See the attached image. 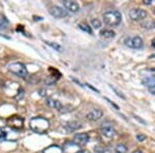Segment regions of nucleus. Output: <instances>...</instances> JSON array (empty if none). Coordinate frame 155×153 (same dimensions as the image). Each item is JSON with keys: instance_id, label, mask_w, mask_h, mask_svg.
<instances>
[{"instance_id": "1", "label": "nucleus", "mask_w": 155, "mask_h": 153, "mask_svg": "<svg viewBox=\"0 0 155 153\" xmlns=\"http://www.w3.org/2000/svg\"><path fill=\"white\" fill-rule=\"evenodd\" d=\"M50 127V122L44 117H34L30 120V128L37 134H45Z\"/></svg>"}, {"instance_id": "2", "label": "nucleus", "mask_w": 155, "mask_h": 153, "mask_svg": "<svg viewBox=\"0 0 155 153\" xmlns=\"http://www.w3.org/2000/svg\"><path fill=\"white\" fill-rule=\"evenodd\" d=\"M122 21V16L118 11H109L104 15V22L107 26H118Z\"/></svg>"}, {"instance_id": "3", "label": "nucleus", "mask_w": 155, "mask_h": 153, "mask_svg": "<svg viewBox=\"0 0 155 153\" xmlns=\"http://www.w3.org/2000/svg\"><path fill=\"white\" fill-rule=\"evenodd\" d=\"M8 71L14 74L15 76L22 78V79H26L28 77V69H27L26 65L22 62H14L8 65Z\"/></svg>"}, {"instance_id": "4", "label": "nucleus", "mask_w": 155, "mask_h": 153, "mask_svg": "<svg viewBox=\"0 0 155 153\" xmlns=\"http://www.w3.org/2000/svg\"><path fill=\"white\" fill-rule=\"evenodd\" d=\"M124 44H125V46L131 48V49H141L144 45V42L141 36H132L125 38Z\"/></svg>"}, {"instance_id": "5", "label": "nucleus", "mask_w": 155, "mask_h": 153, "mask_svg": "<svg viewBox=\"0 0 155 153\" xmlns=\"http://www.w3.org/2000/svg\"><path fill=\"white\" fill-rule=\"evenodd\" d=\"M128 16L132 21H141L147 18V12L142 8H132L129 12Z\"/></svg>"}, {"instance_id": "6", "label": "nucleus", "mask_w": 155, "mask_h": 153, "mask_svg": "<svg viewBox=\"0 0 155 153\" xmlns=\"http://www.w3.org/2000/svg\"><path fill=\"white\" fill-rule=\"evenodd\" d=\"M7 124L8 126L12 127V128H16V129H20L23 127L24 124V119L19 116H12L9 119H7Z\"/></svg>"}, {"instance_id": "7", "label": "nucleus", "mask_w": 155, "mask_h": 153, "mask_svg": "<svg viewBox=\"0 0 155 153\" xmlns=\"http://www.w3.org/2000/svg\"><path fill=\"white\" fill-rule=\"evenodd\" d=\"M50 14H51L54 18H57V19H61L67 16V12L60 6H52L51 8H50Z\"/></svg>"}, {"instance_id": "8", "label": "nucleus", "mask_w": 155, "mask_h": 153, "mask_svg": "<svg viewBox=\"0 0 155 153\" xmlns=\"http://www.w3.org/2000/svg\"><path fill=\"white\" fill-rule=\"evenodd\" d=\"M104 116V112L101 111V109H93L92 111H90L88 114L86 115L87 119L90 120V121H97L101 118Z\"/></svg>"}, {"instance_id": "9", "label": "nucleus", "mask_w": 155, "mask_h": 153, "mask_svg": "<svg viewBox=\"0 0 155 153\" xmlns=\"http://www.w3.org/2000/svg\"><path fill=\"white\" fill-rule=\"evenodd\" d=\"M62 3H63V6L65 7L67 11H69L71 12H78L80 9L79 3L76 1H71V0H64V1H62Z\"/></svg>"}, {"instance_id": "10", "label": "nucleus", "mask_w": 155, "mask_h": 153, "mask_svg": "<svg viewBox=\"0 0 155 153\" xmlns=\"http://www.w3.org/2000/svg\"><path fill=\"white\" fill-rule=\"evenodd\" d=\"M101 134L107 138H113L116 135V130L110 124H104L101 126Z\"/></svg>"}, {"instance_id": "11", "label": "nucleus", "mask_w": 155, "mask_h": 153, "mask_svg": "<svg viewBox=\"0 0 155 153\" xmlns=\"http://www.w3.org/2000/svg\"><path fill=\"white\" fill-rule=\"evenodd\" d=\"M89 141V135L86 132H82V134H77L74 137V143L77 145H84Z\"/></svg>"}, {"instance_id": "12", "label": "nucleus", "mask_w": 155, "mask_h": 153, "mask_svg": "<svg viewBox=\"0 0 155 153\" xmlns=\"http://www.w3.org/2000/svg\"><path fill=\"white\" fill-rule=\"evenodd\" d=\"M82 127V123L78 121H71V122H67V123L64 125V129L66 130L67 132H74L76 130L80 129Z\"/></svg>"}, {"instance_id": "13", "label": "nucleus", "mask_w": 155, "mask_h": 153, "mask_svg": "<svg viewBox=\"0 0 155 153\" xmlns=\"http://www.w3.org/2000/svg\"><path fill=\"white\" fill-rule=\"evenodd\" d=\"M47 105H48V107H50L51 109H55V110H58V111H61L62 108V104L59 101V100L57 99H54V98H48L47 99Z\"/></svg>"}, {"instance_id": "14", "label": "nucleus", "mask_w": 155, "mask_h": 153, "mask_svg": "<svg viewBox=\"0 0 155 153\" xmlns=\"http://www.w3.org/2000/svg\"><path fill=\"white\" fill-rule=\"evenodd\" d=\"M142 83H143L146 87H148V89L151 88V87H154L155 86V76H150V77L145 78V79H143Z\"/></svg>"}, {"instance_id": "15", "label": "nucleus", "mask_w": 155, "mask_h": 153, "mask_svg": "<svg viewBox=\"0 0 155 153\" xmlns=\"http://www.w3.org/2000/svg\"><path fill=\"white\" fill-rule=\"evenodd\" d=\"M101 36L104 37V38H113L116 35V33L113 31V30H109V29H104L101 31Z\"/></svg>"}, {"instance_id": "16", "label": "nucleus", "mask_w": 155, "mask_h": 153, "mask_svg": "<svg viewBox=\"0 0 155 153\" xmlns=\"http://www.w3.org/2000/svg\"><path fill=\"white\" fill-rule=\"evenodd\" d=\"M128 151V148L125 144H118L115 148V152L116 153H126Z\"/></svg>"}, {"instance_id": "17", "label": "nucleus", "mask_w": 155, "mask_h": 153, "mask_svg": "<svg viewBox=\"0 0 155 153\" xmlns=\"http://www.w3.org/2000/svg\"><path fill=\"white\" fill-rule=\"evenodd\" d=\"M79 27H80V29H82L83 31L87 32V33L91 34V35L93 34V31H92L91 27H90L88 24H86V23H81V24L79 25Z\"/></svg>"}, {"instance_id": "18", "label": "nucleus", "mask_w": 155, "mask_h": 153, "mask_svg": "<svg viewBox=\"0 0 155 153\" xmlns=\"http://www.w3.org/2000/svg\"><path fill=\"white\" fill-rule=\"evenodd\" d=\"M91 26L93 27L94 29H99L101 27V21L97 18H94V19H91Z\"/></svg>"}, {"instance_id": "19", "label": "nucleus", "mask_w": 155, "mask_h": 153, "mask_svg": "<svg viewBox=\"0 0 155 153\" xmlns=\"http://www.w3.org/2000/svg\"><path fill=\"white\" fill-rule=\"evenodd\" d=\"M47 44H48L49 46H51L52 48H53V49L56 50V51H58V52H62V51H63V48H62L58 44H55V42H47Z\"/></svg>"}, {"instance_id": "20", "label": "nucleus", "mask_w": 155, "mask_h": 153, "mask_svg": "<svg viewBox=\"0 0 155 153\" xmlns=\"http://www.w3.org/2000/svg\"><path fill=\"white\" fill-rule=\"evenodd\" d=\"M110 87H111V88H112V89H113V90H114V92H115V93H116L117 95H118V96L120 97V98H122V99H124V100H125V99H126L125 95H124L123 93H122V92H121V91H119V90H118V89H117V88H116V87H113V86H112V85H110Z\"/></svg>"}, {"instance_id": "21", "label": "nucleus", "mask_w": 155, "mask_h": 153, "mask_svg": "<svg viewBox=\"0 0 155 153\" xmlns=\"http://www.w3.org/2000/svg\"><path fill=\"white\" fill-rule=\"evenodd\" d=\"M6 26H7V22L4 19L0 18V30L6 28Z\"/></svg>"}, {"instance_id": "22", "label": "nucleus", "mask_w": 155, "mask_h": 153, "mask_svg": "<svg viewBox=\"0 0 155 153\" xmlns=\"http://www.w3.org/2000/svg\"><path fill=\"white\" fill-rule=\"evenodd\" d=\"M6 137H7V134L5 131H3L1 128H0V142H2V141H4V140L6 139Z\"/></svg>"}, {"instance_id": "23", "label": "nucleus", "mask_w": 155, "mask_h": 153, "mask_svg": "<svg viewBox=\"0 0 155 153\" xmlns=\"http://www.w3.org/2000/svg\"><path fill=\"white\" fill-rule=\"evenodd\" d=\"M146 135H143V134H139V135H137V140L139 142H144L145 140H146Z\"/></svg>"}, {"instance_id": "24", "label": "nucleus", "mask_w": 155, "mask_h": 153, "mask_svg": "<svg viewBox=\"0 0 155 153\" xmlns=\"http://www.w3.org/2000/svg\"><path fill=\"white\" fill-rule=\"evenodd\" d=\"M104 99H106L107 101L109 102V104L111 105V106L113 107V108H115V109H116V110H119V106H117V105L115 104V102H113V101H112L111 99H109V98H107V97H104Z\"/></svg>"}, {"instance_id": "25", "label": "nucleus", "mask_w": 155, "mask_h": 153, "mask_svg": "<svg viewBox=\"0 0 155 153\" xmlns=\"http://www.w3.org/2000/svg\"><path fill=\"white\" fill-rule=\"evenodd\" d=\"M134 118H136V119L137 120V121H140V122H142V123H143V124H146V121H145V120H143V119H142V118H140L139 116H136V115H134Z\"/></svg>"}, {"instance_id": "26", "label": "nucleus", "mask_w": 155, "mask_h": 153, "mask_svg": "<svg viewBox=\"0 0 155 153\" xmlns=\"http://www.w3.org/2000/svg\"><path fill=\"white\" fill-rule=\"evenodd\" d=\"M149 92H150L151 94L155 95V86H154V87H151V88H149Z\"/></svg>"}, {"instance_id": "27", "label": "nucleus", "mask_w": 155, "mask_h": 153, "mask_svg": "<svg viewBox=\"0 0 155 153\" xmlns=\"http://www.w3.org/2000/svg\"><path fill=\"white\" fill-rule=\"evenodd\" d=\"M152 1H153V0H144V4H151L152 3Z\"/></svg>"}, {"instance_id": "28", "label": "nucleus", "mask_w": 155, "mask_h": 153, "mask_svg": "<svg viewBox=\"0 0 155 153\" xmlns=\"http://www.w3.org/2000/svg\"><path fill=\"white\" fill-rule=\"evenodd\" d=\"M101 153H111V151H110L107 148H104V150H102V152Z\"/></svg>"}, {"instance_id": "29", "label": "nucleus", "mask_w": 155, "mask_h": 153, "mask_svg": "<svg viewBox=\"0 0 155 153\" xmlns=\"http://www.w3.org/2000/svg\"><path fill=\"white\" fill-rule=\"evenodd\" d=\"M151 45H152V47L155 48V38L152 39V42H151Z\"/></svg>"}, {"instance_id": "30", "label": "nucleus", "mask_w": 155, "mask_h": 153, "mask_svg": "<svg viewBox=\"0 0 155 153\" xmlns=\"http://www.w3.org/2000/svg\"><path fill=\"white\" fill-rule=\"evenodd\" d=\"M149 59H155V54L150 55V56H149Z\"/></svg>"}, {"instance_id": "31", "label": "nucleus", "mask_w": 155, "mask_h": 153, "mask_svg": "<svg viewBox=\"0 0 155 153\" xmlns=\"http://www.w3.org/2000/svg\"><path fill=\"white\" fill-rule=\"evenodd\" d=\"M132 153H143V151H141V150H136V151H134Z\"/></svg>"}, {"instance_id": "32", "label": "nucleus", "mask_w": 155, "mask_h": 153, "mask_svg": "<svg viewBox=\"0 0 155 153\" xmlns=\"http://www.w3.org/2000/svg\"><path fill=\"white\" fill-rule=\"evenodd\" d=\"M153 27H154V28H155V22H154V23H153Z\"/></svg>"}, {"instance_id": "33", "label": "nucleus", "mask_w": 155, "mask_h": 153, "mask_svg": "<svg viewBox=\"0 0 155 153\" xmlns=\"http://www.w3.org/2000/svg\"><path fill=\"white\" fill-rule=\"evenodd\" d=\"M154 12H155V11H154Z\"/></svg>"}]
</instances>
